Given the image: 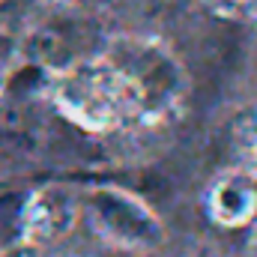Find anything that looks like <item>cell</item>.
<instances>
[{"label": "cell", "instance_id": "cell-5", "mask_svg": "<svg viewBox=\"0 0 257 257\" xmlns=\"http://www.w3.org/2000/svg\"><path fill=\"white\" fill-rule=\"evenodd\" d=\"M209 212L224 227H242L254 218L257 212V192L254 186L242 177L221 180L209 194Z\"/></svg>", "mask_w": 257, "mask_h": 257}, {"label": "cell", "instance_id": "cell-3", "mask_svg": "<svg viewBox=\"0 0 257 257\" xmlns=\"http://www.w3.org/2000/svg\"><path fill=\"white\" fill-rule=\"evenodd\" d=\"M111 63L141 90L144 102L150 96H168L180 84V69L174 66V60L162 48H156L150 42H141V39L114 42Z\"/></svg>", "mask_w": 257, "mask_h": 257}, {"label": "cell", "instance_id": "cell-4", "mask_svg": "<svg viewBox=\"0 0 257 257\" xmlns=\"http://www.w3.org/2000/svg\"><path fill=\"white\" fill-rule=\"evenodd\" d=\"M24 233L33 242H51L60 239L66 230L75 224V200L63 189H45L33 194L21 215Z\"/></svg>", "mask_w": 257, "mask_h": 257}, {"label": "cell", "instance_id": "cell-2", "mask_svg": "<svg viewBox=\"0 0 257 257\" xmlns=\"http://www.w3.org/2000/svg\"><path fill=\"white\" fill-rule=\"evenodd\" d=\"M90 212H93V221L99 224V230L120 245H156L162 236L156 215L128 194L93 192Z\"/></svg>", "mask_w": 257, "mask_h": 257}, {"label": "cell", "instance_id": "cell-6", "mask_svg": "<svg viewBox=\"0 0 257 257\" xmlns=\"http://www.w3.org/2000/svg\"><path fill=\"white\" fill-rule=\"evenodd\" d=\"M254 171H257V153H254Z\"/></svg>", "mask_w": 257, "mask_h": 257}, {"label": "cell", "instance_id": "cell-1", "mask_svg": "<svg viewBox=\"0 0 257 257\" xmlns=\"http://www.w3.org/2000/svg\"><path fill=\"white\" fill-rule=\"evenodd\" d=\"M54 99L66 117L93 132L120 126L141 111L144 96L111 60L75 63L54 81Z\"/></svg>", "mask_w": 257, "mask_h": 257}]
</instances>
